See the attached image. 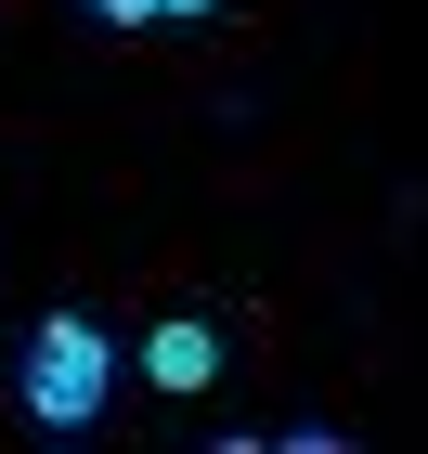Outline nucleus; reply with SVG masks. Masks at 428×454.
I'll return each instance as SVG.
<instances>
[{
    "instance_id": "obj_3",
    "label": "nucleus",
    "mask_w": 428,
    "mask_h": 454,
    "mask_svg": "<svg viewBox=\"0 0 428 454\" xmlns=\"http://www.w3.org/2000/svg\"><path fill=\"white\" fill-rule=\"evenodd\" d=\"M91 13H105V27H156V0H91Z\"/></svg>"
},
{
    "instance_id": "obj_2",
    "label": "nucleus",
    "mask_w": 428,
    "mask_h": 454,
    "mask_svg": "<svg viewBox=\"0 0 428 454\" xmlns=\"http://www.w3.org/2000/svg\"><path fill=\"white\" fill-rule=\"evenodd\" d=\"M143 377L169 389V403H195V389L221 377V325H208V312H169L156 338H143Z\"/></svg>"
},
{
    "instance_id": "obj_1",
    "label": "nucleus",
    "mask_w": 428,
    "mask_h": 454,
    "mask_svg": "<svg viewBox=\"0 0 428 454\" xmlns=\"http://www.w3.org/2000/svg\"><path fill=\"white\" fill-rule=\"evenodd\" d=\"M13 389H27V428L78 442V428L105 416V389H117V338H105V312H91V299L39 312V325H27V364H13Z\"/></svg>"
},
{
    "instance_id": "obj_4",
    "label": "nucleus",
    "mask_w": 428,
    "mask_h": 454,
    "mask_svg": "<svg viewBox=\"0 0 428 454\" xmlns=\"http://www.w3.org/2000/svg\"><path fill=\"white\" fill-rule=\"evenodd\" d=\"M169 13H221V0H156V27H169Z\"/></svg>"
}]
</instances>
